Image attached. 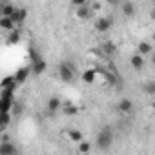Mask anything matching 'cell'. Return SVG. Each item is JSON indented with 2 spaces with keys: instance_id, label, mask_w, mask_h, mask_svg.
I'll use <instances>...</instances> for the list:
<instances>
[{
  "instance_id": "cell-1",
  "label": "cell",
  "mask_w": 155,
  "mask_h": 155,
  "mask_svg": "<svg viewBox=\"0 0 155 155\" xmlns=\"http://www.w3.org/2000/svg\"><path fill=\"white\" fill-rule=\"evenodd\" d=\"M57 73H58V79L62 82H73L75 75H77V66L69 60H62L57 68Z\"/></svg>"
},
{
  "instance_id": "cell-2",
  "label": "cell",
  "mask_w": 155,
  "mask_h": 155,
  "mask_svg": "<svg viewBox=\"0 0 155 155\" xmlns=\"http://www.w3.org/2000/svg\"><path fill=\"white\" fill-rule=\"evenodd\" d=\"M113 139H115V133L110 126H104L99 133H97V148L99 150H110V146L113 144Z\"/></svg>"
},
{
  "instance_id": "cell-3",
  "label": "cell",
  "mask_w": 155,
  "mask_h": 155,
  "mask_svg": "<svg viewBox=\"0 0 155 155\" xmlns=\"http://www.w3.org/2000/svg\"><path fill=\"white\" fill-rule=\"evenodd\" d=\"M111 26H113V18L111 17H99L97 22H95V29L99 33H104V31L111 29Z\"/></svg>"
},
{
  "instance_id": "cell-4",
  "label": "cell",
  "mask_w": 155,
  "mask_h": 155,
  "mask_svg": "<svg viewBox=\"0 0 155 155\" xmlns=\"http://www.w3.org/2000/svg\"><path fill=\"white\" fill-rule=\"evenodd\" d=\"M29 71H31V68H18L17 71H15V81H17V84H24L28 79H29Z\"/></svg>"
},
{
  "instance_id": "cell-5",
  "label": "cell",
  "mask_w": 155,
  "mask_h": 155,
  "mask_svg": "<svg viewBox=\"0 0 155 155\" xmlns=\"http://www.w3.org/2000/svg\"><path fill=\"white\" fill-rule=\"evenodd\" d=\"M117 110H119L120 113H124V115L131 113V111H133V102H131V99H120V101L117 102Z\"/></svg>"
},
{
  "instance_id": "cell-6",
  "label": "cell",
  "mask_w": 155,
  "mask_h": 155,
  "mask_svg": "<svg viewBox=\"0 0 155 155\" xmlns=\"http://www.w3.org/2000/svg\"><path fill=\"white\" fill-rule=\"evenodd\" d=\"M0 155H18L17 146L13 142H9V140H4L0 144Z\"/></svg>"
},
{
  "instance_id": "cell-7",
  "label": "cell",
  "mask_w": 155,
  "mask_h": 155,
  "mask_svg": "<svg viewBox=\"0 0 155 155\" xmlns=\"http://www.w3.org/2000/svg\"><path fill=\"white\" fill-rule=\"evenodd\" d=\"M144 57L142 55H139V53H135V55H131L130 57V66L133 68V69H142L144 68Z\"/></svg>"
},
{
  "instance_id": "cell-8",
  "label": "cell",
  "mask_w": 155,
  "mask_h": 155,
  "mask_svg": "<svg viewBox=\"0 0 155 155\" xmlns=\"http://www.w3.org/2000/svg\"><path fill=\"white\" fill-rule=\"evenodd\" d=\"M77 17H79V18H82V20H88V18H91V17H93V9H91V6H90V4H86V6L79 8V9H77Z\"/></svg>"
},
{
  "instance_id": "cell-9",
  "label": "cell",
  "mask_w": 155,
  "mask_h": 155,
  "mask_svg": "<svg viewBox=\"0 0 155 155\" xmlns=\"http://www.w3.org/2000/svg\"><path fill=\"white\" fill-rule=\"evenodd\" d=\"M99 73H102V77H104L108 82H111V84H117V82H119V75H117L115 71H111V69L102 68V69H99Z\"/></svg>"
},
{
  "instance_id": "cell-10",
  "label": "cell",
  "mask_w": 155,
  "mask_h": 155,
  "mask_svg": "<svg viewBox=\"0 0 155 155\" xmlns=\"http://www.w3.org/2000/svg\"><path fill=\"white\" fill-rule=\"evenodd\" d=\"M15 26H17V24H15L9 17H0V28H2V29H6V31H9V33H11V31H15V29H17Z\"/></svg>"
},
{
  "instance_id": "cell-11",
  "label": "cell",
  "mask_w": 155,
  "mask_h": 155,
  "mask_svg": "<svg viewBox=\"0 0 155 155\" xmlns=\"http://www.w3.org/2000/svg\"><path fill=\"white\" fill-rule=\"evenodd\" d=\"M48 111H51V113H55V111H58L60 108H62V101L58 99V97H51L49 101H48Z\"/></svg>"
},
{
  "instance_id": "cell-12",
  "label": "cell",
  "mask_w": 155,
  "mask_h": 155,
  "mask_svg": "<svg viewBox=\"0 0 155 155\" xmlns=\"http://www.w3.org/2000/svg\"><path fill=\"white\" fill-rule=\"evenodd\" d=\"M15 11H17V8L13 4H9V2H6V4L0 6V15H2V17H9L11 18L15 15Z\"/></svg>"
},
{
  "instance_id": "cell-13",
  "label": "cell",
  "mask_w": 155,
  "mask_h": 155,
  "mask_svg": "<svg viewBox=\"0 0 155 155\" xmlns=\"http://www.w3.org/2000/svg\"><path fill=\"white\" fill-rule=\"evenodd\" d=\"M95 79H97V69H93V68H90V69H86V71L82 73V81H84L86 84H93Z\"/></svg>"
},
{
  "instance_id": "cell-14",
  "label": "cell",
  "mask_w": 155,
  "mask_h": 155,
  "mask_svg": "<svg viewBox=\"0 0 155 155\" xmlns=\"http://www.w3.org/2000/svg\"><path fill=\"white\" fill-rule=\"evenodd\" d=\"M26 17H28V11H26L24 8H17V11H15V15L11 17V20H13L15 24H22V22L26 20Z\"/></svg>"
},
{
  "instance_id": "cell-15",
  "label": "cell",
  "mask_w": 155,
  "mask_h": 155,
  "mask_svg": "<svg viewBox=\"0 0 155 155\" xmlns=\"http://www.w3.org/2000/svg\"><path fill=\"white\" fill-rule=\"evenodd\" d=\"M46 68H48V64H46V60L42 58V60L31 64V73H33V75H42V73L46 71Z\"/></svg>"
},
{
  "instance_id": "cell-16",
  "label": "cell",
  "mask_w": 155,
  "mask_h": 155,
  "mask_svg": "<svg viewBox=\"0 0 155 155\" xmlns=\"http://www.w3.org/2000/svg\"><path fill=\"white\" fill-rule=\"evenodd\" d=\"M68 139L71 142H82V131L77 128H71V130H68Z\"/></svg>"
},
{
  "instance_id": "cell-17",
  "label": "cell",
  "mask_w": 155,
  "mask_h": 155,
  "mask_svg": "<svg viewBox=\"0 0 155 155\" xmlns=\"http://www.w3.org/2000/svg\"><path fill=\"white\" fill-rule=\"evenodd\" d=\"M120 8H122V15H124V17H133V15L137 13V8H135L133 2H124Z\"/></svg>"
},
{
  "instance_id": "cell-18",
  "label": "cell",
  "mask_w": 155,
  "mask_h": 155,
  "mask_svg": "<svg viewBox=\"0 0 155 155\" xmlns=\"http://www.w3.org/2000/svg\"><path fill=\"white\" fill-rule=\"evenodd\" d=\"M101 48H102V51H104L106 55H115V53H117V44H113V42H110V40H108V42H102Z\"/></svg>"
},
{
  "instance_id": "cell-19",
  "label": "cell",
  "mask_w": 155,
  "mask_h": 155,
  "mask_svg": "<svg viewBox=\"0 0 155 155\" xmlns=\"http://www.w3.org/2000/svg\"><path fill=\"white\" fill-rule=\"evenodd\" d=\"M139 51V55H142V57H146V55H150L151 53V44H148V42H139V48H137Z\"/></svg>"
},
{
  "instance_id": "cell-20",
  "label": "cell",
  "mask_w": 155,
  "mask_h": 155,
  "mask_svg": "<svg viewBox=\"0 0 155 155\" xmlns=\"http://www.w3.org/2000/svg\"><path fill=\"white\" fill-rule=\"evenodd\" d=\"M6 42H8V44H18V42H20V31H18V29L11 31V33L8 35Z\"/></svg>"
},
{
  "instance_id": "cell-21",
  "label": "cell",
  "mask_w": 155,
  "mask_h": 155,
  "mask_svg": "<svg viewBox=\"0 0 155 155\" xmlns=\"http://www.w3.org/2000/svg\"><path fill=\"white\" fill-rule=\"evenodd\" d=\"M142 91H144L146 95H155V82H153V81L144 82V84H142Z\"/></svg>"
},
{
  "instance_id": "cell-22",
  "label": "cell",
  "mask_w": 155,
  "mask_h": 155,
  "mask_svg": "<svg viewBox=\"0 0 155 155\" xmlns=\"http://www.w3.org/2000/svg\"><path fill=\"white\" fill-rule=\"evenodd\" d=\"M29 58H31V64H35V62L42 60V55H40L35 48H29Z\"/></svg>"
},
{
  "instance_id": "cell-23",
  "label": "cell",
  "mask_w": 155,
  "mask_h": 155,
  "mask_svg": "<svg viewBox=\"0 0 155 155\" xmlns=\"http://www.w3.org/2000/svg\"><path fill=\"white\" fill-rule=\"evenodd\" d=\"M79 151H81V153H90V151H91V144H90L88 140L79 142Z\"/></svg>"
},
{
  "instance_id": "cell-24",
  "label": "cell",
  "mask_w": 155,
  "mask_h": 155,
  "mask_svg": "<svg viewBox=\"0 0 155 155\" xmlns=\"http://www.w3.org/2000/svg\"><path fill=\"white\" fill-rule=\"evenodd\" d=\"M64 113H66V115H75V113H77V108H75L73 104H66V106H64Z\"/></svg>"
},
{
  "instance_id": "cell-25",
  "label": "cell",
  "mask_w": 155,
  "mask_h": 155,
  "mask_svg": "<svg viewBox=\"0 0 155 155\" xmlns=\"http://www.w3.org/2000/svg\"><path fill=\"white\" fill-rule=\"evenodd\" d=\"M9 120H11V115L9 113H2V128H6L9 124Z\"/></svg>"
},
{
  "instance_id": "cell-26",
  "label": "cell",
  "mask_w": 155,
  "mask_h": 155,
  "mask_svg": "<svg viewBox=\"0 0 155 155\" xmlns=\"http://www.w3.org/2000/svg\"><path fill=\"white\" fill-rule=\"evenodd\" d=\"M20 111H22V106H20L18 102H15V106H13V113H15V115H18Z\"/></svg>"
},
{
  "instance_id": "cell-27",
  "label": "cell",
  "mask_w": 155,
  "mask_h": 155,
  "mask_svg": "<svg viewBox=\"0 0 155 155\" xmlns=\"http://www.w3.org/2000/svg\"><path fill=\"white\" fill-rule=\"evenodd\" d=\"M151 18L155 20V4H153V11H151Z\"/></svg>"
},
{
  "instance_id": "cell-28",
  "label": "cell",
  "mask_w": 155,
  "mask_h": 155,
  "mask_svg": "<svg viewBox=\"0 0 155 155\" xmlns=\"http://www.w3.org/2000/svg\"><path fill=\"white\" fill-rule=\"evenodd\" d=\"M151 108H155V101H153V102H151Z\"/></svg>"
}]
</instances>
